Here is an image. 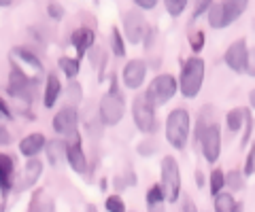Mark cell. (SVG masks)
Segmentation results:
<instances>
[{
  "label": "cell",
  "mask_w": 255,
  "mask_h": 212,
  "mask_svg": "<svg viewBox=\"0 0 255 212\" xmlns=\"http://www.w3.org/2000/svg\"><path fill=\"white\" fill-rule=\"evenodd\" d=\"M179 91L183 93V98H196L202 89L204 83V60L198 56H191L181 68L179 74Z\"/></svg>",
  "instance_id": "1"
},
{
  "label": "cell",
  "mask_w": 255,
  "mask_h": 212,
  "mask_svg": "<svg viewBox=\"0 0 255 212\" xmlns=\"http://www.w3.org/2000/svg\"><path fill=\"white\" fill-rule=\"evenodd\" d=\"M191 132V119L185 108H174L166 117V140L172 148H185Z\"/></svg>",
  "instance_id": "2"
},
{
  "label": "cell",
  "mask_w": 255,
  "mask_h": 212,
  "mask_svg": "<svg viewBox=\"0 0 255 212\" xmlns=\"http://www.w3.org/2000/svg\"><path fill=\"white\" fill-rule=\"evenodd\" d=\"M115 81L117 78L111 74V89L105 93V98L100 100V106H98L100 119L105 125H117L126 115V100H124Z\"/></svg>",
  "instance_id": "3"
},
{
  "label": "cell",
  "mask_w": 255,
  "mask_h": 212,
  "mask_svg": "<svg viewBox=\"0 0 255 212\" xmlns=\"http://www.w3.org/2000/svg\"><path fill=\"white\" fill-rule=\"evenodd\" d=\"M247 6L249 4L243 2V0H230V2H215V4H211L209 11H206L209 26L213 30L228 28L230 23H234L247 11Z\"/></svg>",
  "instance_id": "4"
},
{
  "label": "cell",
  "mask_w": 255,
  "mask_h": 212,
  "mask_svg": "<svg viewBox=\"0 0 255 212\" xmlns=\"http://www.w3.org/2000/svg\"><path fill=\"white\" fill-rule=\"evenodd\" d=\"M159 178H162V187L164 191V198L166 202H179L181 198V170H179V163L172 155H166L162 157V166H159Z\"/></svg>",
  "instance_id": "5"
},
{
  "label": "cell",
  "mask_w": 255,
  "mask_h": 212,
  "mask_svg": "<svg viewBox=\"0 0 255 212\" xmlns=\"http://www.w3.org/2000/svg\"><path fill=\"white\" fill-rule=\"evenodd\" d=\"M53 132L58 136L64 138V142H66V146H73V144H81V136H79V113L77 108H70V106H64L60 108L58 113L53 115Z\"/></svg>",
  "instance_id": "6"
},
{
  "label": "cell",
  "mask_w": 255,
  "mask_h": 212,
  "mask_svg": "<svg viewBox=\"0 0 255 212\" xmlns=\"http://www.w3.org/2000/svg\"><path fill=\"white\" fill-rule=\"evenodd\" d=\"M177 89H179V83L172 74H157L153 81L149 83L145 96H147V100L151 102V104L157 108V106L168 104V102L174 98Z\"/></svg>",
  "instance_id": "7"
},
{
  "label": "cell",
  "mask_w": 255,
  "mask_h": 212,
  "mask_svg": "<svg viewBox=\"0 0 255 212\" xmlns=\"http://www.w3.org/2000/svg\"><path fill=\"white\" fill-rule=\"evenodd\" d=\"M132 119L134 125L142 132V134H153L157 128V117H155V106L147 100L145 93H138L132 100Z\"/></svg>",
  "instance_id": "8"
},
{
  "label": "cell",
  "mask_w": 255,
  "mask_h": 212,
  "mask_svg": "<svg viewBox=\"0 0 255 212\" xmlns=\"http://www.w3.org/2000/svg\"><path fill=\"white\" fill-rule=\"evenodd\" d=\"M11 60H13V70L21 72L26 78H30L32 83H34V78L41 74V70H43L41 60H38L32 51H28L26 47H13Z\"/></svg>",
  "instance_id": "9"
},
{
  "label": "cell",
  "mask_w": 255,
  "mask_h": 212,
  "mask_svg": "<svg viewBox=\"0 0 255 212\" xmlns=\"http://www.w3.org/2000/svg\"><path fill=\"white\" fill-rule=\"evenodd\" d=\"M122 26H124V41H128L130 45L142 43V36L147 32V21L140 11L136 9L122 11Z\"/></svg>",
  "instance_id": "10"
},
{
  "label": "cell",
  "mask_w": 255,
  "mask_h": 212,
  "mask_svg": "<svg viewBox=\"0 0 255 212\" xmlns=\"http://www.w3.org/2000/svg\"><path fill=\"white\" fill-rule=\"evenodd\" d=\"M200 148H202V155H204V159L211 163H217L219 159V155H221V128H219V123L215 121L211 123L209 128H206L202 132V136H200Z\"/></svg>",
  "instance_id": "11"
},
{
  "label": "cell",
  "mask_w": 255,
  "mask_h": 212,
  "mask_svg": "<svg viewBox=\"0 0 255 212\" xmlns=\"http://www.w3.org/2000/svg\"><path fill=\"white\" fill-rule=\"evenodd\" d=\"M247 56H249V49H247V41L245 38H238L232 45L226 49V56H223V62L230 70L243 74L245 72V66H247Z\"/></svg>",
  "instance_id": "12"
},
{
  "label": "cell",
  "mask_w": 255,
  "mask_h": 212,
  "mask_svg": "<svg viewBox=\"0 0 255 212\" xmlns=\"http://www.w3.org/2000/svg\"><path fill=\"white\" fill-rule=\"evenodd\" d=\"M147 64L142 60H130L122 70V83L126 89H138L145 83Z\"/></svg>",
  "instance_id": "13"
},
{
  "label": "cell",
  "mask_w": 255,
  "mask_h": 212,
  "mask_svg": "<svg viewBox=\"0 0 255 212\" xmlns=\"http://www.w3.org/2000/svg\"><path fill=\"white\" fill-rule=\"evenodd\" d=\"M41 174H43V161H41V159H36V157H32V159L26 161V166H23V170H21L17 189H19V191L32 189V187L38 183Z\"/></svg>",
  "instance_id": "14"
},
{
  "label": "cell",
  "mask_w": 255,
  "mask_h": 212,
  "mask_svg": "<svg viewBox=\"0 0 255 212\" xmlns=\"http://www.w3.org/2000/svg\"><path fill=\"white\" fill-rule=\"evenodd\" d=\"M96 41V34L92 28H77L73 34H70V45L77 49V60L83 58L87 51L92 49V45Z\"/></svg>",
  "instance_id": "15"
},
{
  "label": "cell",
  "mask_w": 255,
  "mask_h": 212,
  "mask_svg": "<svg viewBox=\"0 0 255 212\" xmlns=\"http://www.w3.org/2000/svg\"><path fill=\"white\" fill-rule=\"evenodd\" d=\"M45 144H47V138L43 134H38V132H34V134H28L26 138L19 140V153L23 157H28V159H32V157H36L41 151H45Z\"/></svg>",
  "instance_id": "16"
},
{
  "label": "cell",
  "mask_w": 255,
  "mask_h": 212,
  "mask_svg": "<svg viewBox=\"0 0 255 212\" xmlns=\"http://www.w3.org/2000/svg\"><path fill=\"white\" fill-rule=\"evenodd\" d=\"M13 176H15V161L11 155L0 153V191L4 195L11 191L13 187Z\"/></svg>",
  "instance_id": "17"
},
{
  "label": "cell",
  "mask_w": 255,
  "mask_h": 212,
  "mask_svg": "<svg viewBox=\"0 0 255 212\" xmlns=\"http://www.w3.org/2000/svg\"><path fill=\"white\" fill-rule=\"evenodd\" d=\"M60 93H62V83H60V76L51 72L47 74V81H45V93H43V104L45 108H53L55 102L60 100Z\"/></svg>",
  "instance_id": "18"
},
{
  "label": "cell",
  "mask_w": 255,
  "mask_h": 212,
  "mask_svg": "<svg viewBox=\"0 0 255 212\" xmlns=\"http://www.w3.org/2000/svg\"><path fill=\"white\" fill-rule=\"evenodd\" d=\"M66 161H68V166L77 172V174H85L87 172V157L83 153L81 144L66 146Z\"/></svg>",
  "instance_id": "19"
},
{
  "label": "cell",
  "mask_w": 255,
  "mask_h": 212,
  "mask_svg": "<svg viewBox=\"0 0 255 212\" xmlns=\"http://www.w3.org/2000/svg\"><path fill=\"white\" fill-rule=\"evenodd\" d=\"M45 155H47V161H49L51 166H60V163L66 159V142L60 138L49 140V142L45 144Z\"/></svg>",
  "instance_id": "20"
},
{
  "label": "cell",
  "mask_w": 255,
  "mask_h": 212,
  "mask_svg": "<svg viewBox=\"0 0 255 212\" xmlns=\"http://www.w3.org/2000/svg\"><path fill=\"white\" fill-rule=\"evenodd\" d=\"M26 212H55V204L51 198H47L43 189H38V191H34V195H32L30 206Z\"/></svg>",
  "instance_id": "21"
},
{
  "label": "cell",
  "mask_w": 255,
  "mask_h": 212,
  "mask_svg": "<svg viewBox=\"0 0 255 212\" xmlns=\"http://www.w3.org/2000/svg\"><path fill=\"white\" fill-rule=\"evenodd\" d=\"M249 115V108L247 106H236L226 115V123L230 132H241V128L245 125V117Z\"/></svg>",
  "instance_id": "22"
},
{
  "label": "cell",
  "mask_w": 255,
  "mask_h": 212,
  "mask_svg": "<svg viewBox=\"0 0 255 212\" xmlns=\"http://www.w3.org/2000/svg\"><path fill=\"white\" fill-rule=\"evenodd\" d=\"M236 200H234V195L230 193V191H221L215 195V202H213V208L215 212H234L236 210Z\"/></svg>",
  "instance_id": "23"
},
{
  "label": "cell",
  "mask_w": 255,
  "mask_h": 212,
  "mask_svg": "<svg viewBox=\"0 0 255 212\" xmlns=\"http://www.w3.org/2000/svg\"><path fill=\"white\" fill-rule=\"evenodd\" d=\"M62 93H64V98H66L70 108H75L79 102L83 100V87H81V83L79 81H68L66 89H62Z\"/></svg>",
  "instance_id": "24"
},
{
  "label": "cell",
  "mask_w": 255,
  "mask_h": 212,
  "mask_svg": "<svg viewBox=\"0 0 255 212\" xmlns=\"http://www.w3.org/2000/svg\"><path fill=\"white\" fill-rule=\"evenodd\" d=\"M58 66H60V70L64 74H66V78H73L79 74V70H81V62H79L77 58H68V56H62L60 60H58Z\"/></svg>",
  "instance_id": "25"
},
{
  "label": "cell",
  "mask_w": 255,
  "mask_h": 212,
  "mask_svg": "<svg viewBox=\"0 0 255 212\" xmlns=\"http://www.w3.org/2000/svg\"><path fill=\"white\" fill-rule=\"evenodd\" d=\"M209 189H211V195L215 198L217 193H221L223 189H226V172L223 170H213L211 176H209Z\"/></svg>",
  "instance_id": "26"
},
{
  "label": "cell",
  "mask_w": 255,
  "mask_h": 212,
  "mask_svg": "<svg viewBox=\"0 0 255 212\" xmlns=\"http://www.w3.org/2000/svg\"><path fill=\"white\" fill-rule=\"evenodd\" d=\"M111 51H113L117 58H126V41H124V34L119 28L111 30Z\"/></svg>",
  "instance_id": "27"
},
{
  "label": "cell",
  "mask_w": 255,
  "mask_h": 212,
  "mask_svg": "<svg viewBox=\"0 0 255 212\" xmlns=\"http://www.w3.org/2000/svg\"><path fill=\"white\" fill-rule=\"evenodd\" d=\"M226 187H230V193L232 191H243L245 189V176L241 170H230L226 174Z\"/></svg>",
  "instance_id": "28"
},
{
  "label": "cell",
  "mask_w": 255,
  "mask_h": 212,
  "mask_svg": "<svg viewBox=\"0 0 255 212\" xmlns=\"http://www.w3.org/2000/svg\"><path fill=\"white\" fill-rule=\"evenodd\" d=\"M166 198H164V191L159 185H153L151 189L147 191V208L149 206H157V204H164Z\"/></svg>",
  "instance_id": "29"
},
{
  "label": "cell",
  "mask_w": 255,
  "mask_h": 212,
  "mask_svg": "<svg viewBox=\"0 0 255 212\" xmlns=\"http://www.w3.org/2000/svg\"><path fill=\"white\" fill-rule=\"evenodd\" d=\"M164 6H166V13H168L170 17H179V15L185 11L187 0H166Z\"/></svg>",
  "instance_id": "30"
},
{
  "label": "cell",
  "mask_w": 255,
  "mask_h": 212,
  "mask_svg": "<svg viewBox=\"0 0 255 212\" xmlns=\"http://www.w3.org/2000/svg\"><path fill=\"white\" fill-rule=\"evenodd\" d=\"M189 47H191V51H194V56H198V53L204 49V32L202 30H194V32L189 34Z\"/></svg>",
  "instance_id": "31"
},
{
  "label": "cell",
  "mask_w": 255,
  "mask_h": 212,
  "mask_svg": "<svg viewBox=\"0 0 255 212\" xmlns=\"http://www.w3.org/2000/svg\"><path fill=\"white\" fill-rule=\"evenodd\" d=\"M105 206H107L109 212H126V204H124V200L119 198L117 193L115 195H109L107 202H105Z\"/></svg>",
  "instance_id": "32"
},
{
  "label": "cell",
  "mask_w": 255,
  "mask_h": 212,
  "mask_svg": "<svg viewBox=\"0 0 255 212\" xmlns=\"http://www.w3.org/2000/svg\"><path fill=\"white\" fill-rule=\"evenodd\" d=\"M255 172V144H251L249 153H247V159H245V168H243V176H251Z\"/></svg>",
  "instance_id": "33"
},
{
  "label": "cell",
  "mask_w": 255,
  "mask_h": 212,
  "mask_svg": "<svg viewBox=\"0 0 255 212\" xmlns=\"http://www.w3.org/2000/svg\"><path fill=\"white\" fill-rule=\"evenodd\" d=\"M157 151V142L155 140H142V142L138 144V155H142V157H151Z\"/></svg>",
  "instance_id": "34"
},
{
  "label": "cell",
  "mask_w": 255,
  "mask_h": 212,
  "mask_svg": "<svg viewBox=\"0 0 255 212\" xmlns=\"http://www.w3.org/2000/svg\"><path fill=\"white\" fill-rule=\"evenodd\" d=\"M251 132H253V117H251V111H249V115L245 117V134H243V140H241V146L243 148H247V144H249Z\"/></svg>",
  "instance_id": "35"
},
{
  "label": "cell",
  "mask_w": 255,
  "mask_h": 212,
  "mask_svg": "<svg viewBox=\"0 0 255 212\" xmlns=\"http://www.w3.org/2000/svg\"><path fill=\"white\" fill-rule=\"evenodd\" d=\"M181 212H198L194 200L187 193H181Z\"/></svg>",
  "instance_id": "36"
},
{
  "label": "cell",
  "mask_w": 255,
  "mask_h": 212,
  "mask_svg": "<svg viewBox=\"0 0 255 212\" xmlns=\"http://www.w3.org/2000/svg\"><path fill=\"white\" fill-rule=\"evenodd\" d=\"M47 13H49V17L51 19H62L64 17V6H60V4H55V2H49L47 4Z\"/></svg>",
  "instance_id": "37"
},
{
  "label": "cell",
  "mask_w": 255,
  "mask_h": 212,
  "mask_svg": "<svg viewBox=\"0 0 255 212\" xmlns=\"http://www.w3.org/2000/svg\"><path fill=\"white\" fill-rule=\"evenodd\" d=\"M245 72L249 76H255V47L249 49V56H247V66H245Z\"/></svg>",
  "instance_id": "38"
},
{
  "label": "cell",
  "mask_w": 255,
  "mask_h": 212,
  "mask_svg": "<svg viewBox=\"0 0 255 212\" xmlns=\"http://www.w3.org/2000/svg\"><path fill=\"white\" fill-rule=\"evenodd\" d=\"M155 36H157V30L147 26V32H145V36H142V43H145V49H151V47H153Z\"/></svg>",
  "instance_id": "39"
},
{
  "label": "cell",
  "mask_w": 255,
  "mask_h": 212,
  "mask_svg": "<svg viewBox=\"0 0 255 212\" xmlns=\"http://www.w3.org/2000/svg\"><path fill=\"white\" fill-rule=\"evenodd\" d=\"M11 134H9V130L4 128V125H0V146H6V144H11Z\"/></svg>",
  "instance_id": "40"
},
{
  "label": "cell",
  "mask_w": 255,
  "mask_h": 212,
  "mask_svg": "<svg viewBox=\"0 0 255 212\" xmlns=\"http://www.w3.org/2000/svg\"><path fill=\"white\" fill-rule=\"evenodd\" d=\"M134 4H136L138 9H142V11H151V9H155V6H157L155 0H136Z\"/></svg>",
  "instance_id": "41"
},
{
  "label": "cell",
  "mask_w": 255,
  "mask_h": 212,
  "mask_svg": "<svg viewBox=\"0 0 255 212\" xmlns=\"http://www.w3.org/2000/svg\"><path fill=\"white\" fill-rule=\"evenodd\" d=\"M209 6H211V2H198L196 9H194V19H198L200 15H204L206 11H209Z\"/></svg>",
  "instance_id": "42"
},
{
  "label": "cell",
  "mask_w": 255,
  "mask_h": 212,
  "mask_svg": "<svg viewBox=\"0 0 255 212\" xmlns=\"http://www.w3.org/2000/svg\"><path fill=\"white\" fill-rule=\"evenodd\" d=\"M0 117H2V119H13V115H11V108L6 106V102L0 98Z\"/></svg>",
  "instance_id": "43"
},
{
  "label": "cell",
  "mask_w": 255,
  "mask_h": 212,
  "mask_svg": "<svg viewBox=\"0 0 255 212\" xmlns=\"http://www.w3.org/2000/svg\"><path fill=\"white\" fill-rule=\"evenodd\" d=\"M124 180H126V185H136V176H134V172H132V170H128V172H126Z\"/></svg>",
  "instance_id": "44"
},
{
  "label": "cell",
  "mask_w": 255,
  "mask_h": 212,
  "mask_svg": "<svg viewBox=\"0 0 255 212\" xmlns=\"http://www.w3.org/2000/svg\"><path fill=\"white\" fill-rule=\"evenodd\" d=\"M194 178H196V187H204V174H202L200 170L194 174Z\"/></svg>",
  "instance_id": "45"
},
{
  "label": "cell",
  "mask_w": 255,
  "mask_h": 212,
  "mask_svg": "<svg viewBox=\"0 0 255 212\" xmlns=\"http://www.w3.org/2000/svg\"><path fill=\"white\" fill-rule=\"evenodd\" d=\"M115 187H117V189H119V191H122V189H124V187H126V180H124L122 176H117V178H115Z\"/></svg>",
  "instance_id": "46"
},
{
  "label": "cell",
  "mask_w": 255,
  "mask_h": 212,
  "mask_svg": "<svg viewBox=\"0 0 255 212\" xmlns=\"http://www.w3.org/2000/svg\"><path fill=\"white\" fill-rule=\"evenodd\" d=\"M149 212H166L164 204H157V206H149Z\"/></svg>",
  "instance_id": "47"
},
{
  "label": "cell",
  "mask_w": 255,
  "mask_h": 212,
  "mask_svg": "<svg viewBox=\"0 0 255 212\" xmlns=\"http://www.w3.org/2000/svg\"><path fill=\"white\" fill-rule=\"evenodd\" d=\"M249 104L255 108V87L251 89V93H249Z\"/></svg>",
  "instance_id": "48"
},
{
  "label": "cell",
  "mask_w": 255,
  "mask_h": 212,
  "mask_svg": "<svg viewBox=\"0 0 255 212\" xmlns=\"http://www.w3.org/2000/svg\"><path fill=\"white\" fill-rule=\"evenodd\" d=\"M85 210H87V212H98V208H96L94 204H87V208H85Z\"/></svg>",
  "instance_id": "49"
},
{
  "label": "cell",
  "mask_w": 255,
  "mask_h": 212,
  "mask_svg": "<svg viewBox=\"0 0 255 212\" xmlns=\"http://www.w3.org/2000/svg\"><path fill=\"white\" fill-rule=\"evenodd\" d=\"M234 212H243V204H236V210Z\"/></svg>",
  "instance_id": "50"
},
{
  "label": "cell",
  "mask_w": 255,
  "mask_h": 212,
  "mask_svg": "<svg viewBox=\"0 0 255 212\" xmlns=\"http://www.w3.org/2000/svg\"><path fill=\"white\" fill-rule=\"evenodd\" d=\"M4 198H6V195H4L2 191H0V204H4Z\"/></svg>",
  "instance_id": "51"
},
{
  "label": "cell",
  "mask_w": 255,
  "mask_h": 212,
  "mask_svg": "<svg viewBox=\"0 0 255 212\" xmlns=\"http://www.w3.org/2000/svg\"><path fill=\"white\" fill-rule=\"evenodd\" d=\"M0 121H2V117H0ZM0 125H2V123H0Z\"/></svg>",
  "instance_id": "52"
}]
</instances>
